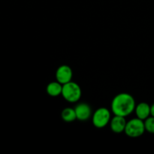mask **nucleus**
<instances>
[{"label":"nucleus","instance_id":"7ed1b4c3","mask_svg":"<svg viewBox=\"0 0 154 154\" xmlns=\"http://www.w3.org/2000/svg\"><path fill=\"white\" fill-rule=\"evenodd\" d=\"M144 122L139 118H134L126 123L125 133L130 138H138L145 132Z\"/></svg>","mask_w":154,"mask_h":154},{"label":"nucleus","instance_id":"6e6552de","mask_svg":"<svg viewBox=\"0 0 154 154\" xmlns=\"http://www.w3.org/2000/svg\"><path fill=\"white\" fill-rule=\"evenodd\" d=\"M135 111L138 118L145 120L150 115V106L146 102H141L135 106Z\"/></svg>","mask_w":154,"mask_h":154},{"label":"nucleus","instance_id":"0eeeda50","mask_svg":"<svg viewBox=\"0 0 154 154\" xmlns=\"http://www.w3.org/2000/svg\"><path fill=\"white\" fill-rule=\"evenodd\" d=\"M126 120L124 117L118 115H114L110 121V127L112 132L115 133H121L124 132L126 126Z\"/></svg>","mask_w":154,"mask_h":154},{"label":"nucleus","instance_id":"f8f14e48","mask_svg":"<svg viewBox=\"0 0 154 154\" xmlns=\"http://www.w3.org/2000/svg\"><path fill=\"white\" fill-rule=\"evenodd\" d=\"M150 115L154 117V104L150 106Z\"/></svg>","mask_w":154,"mask_h":154},{"label":"nucleus","instance_id":"f03ea898","mask_svg":"<svg viewBox=\"0 0 154 154\" xmlns=\"http://www.w3.org/2000/svg\"><path fill=\"white\" fill-rule=\"evenodd\" d=\"M81 89L77 83L70 81L63 84L62 96L64 99L71 103H75L80 100L81 97Z\"/></svg>","mask_w":154,"mask_h":154},{"label":"nucleus","instance_id":"20e7f679","mask_svg":"<svg viewBox=\"0 0 154 154\" xmlns=\"http://www.w3.org/2000/svg\"><path fill=\"white\" fill-rule=\"evenodd\" d=\"M111 112L106 108H99L93 113L92 123L95 127L102 129L111 121Z\"/></svg>","mask_w":154,"mask_h":154},{"label":"nucleus","instance_id":"39448f33","mask_svg":"<svg viewBox=\"0 0 154 154\" xmlns=\"http://www.w3.org/2000/svg\"><path fill=\"white\" fill-rule=\"evenodd\" d=\"M72 76H73L72 69L67 65H63L60 66L56 72V79L63 85L72 81Z\"/></svg>","mask_w":154,"mask_h":154},{"label":"nucleus","instance_id":"423d86ee","mask_svg":"<svg viewBox=\"0 0 154 154\" xmlns=\"http://www.w3.org/2000/svg\"><path fill=\"white\" fill-rule=\"evenodd\" d=\"M77 119L80 121H87L92 115V108L90 105L85 102L79 103L75 108Z\"/></svg>","mask_w":154,"mask_h":154},{"label":"nucleus","instance_id":"1a4fd4ad","mask_svg":"<svg viewBox=\"0 0 154 154\" xmlns=\"http://www.w3.org/2000/svg\"><path fill=\"white\" fill-rule=\"evenodd\" d=\"M47 93L49 96L52 97H57L60 95H62L63 90V84L58 81H53L47 86Z\"/></svg>","mask_w":154,"mask_h":154},{"label":"nucleus","instance_id":"9b49d317","mask_svg":"<svg viewBox=\"0 0 154 154\" xmlns=\"http://www.w3.org/2000/svg\"><path fill=\"white\" fill-rule=\"evenodd\" d=\"M145 130L150 133L154 134V117H149L144 120Z\"/></svg>","mask_w":154,"mask_h":154},{"label":"nucleus","instance_id":"f257e3e1","mask_svg":"<svg viewBox=\"0 0 154 154\" xmlns=\"http://www.w3.org/2000/svg\"><path fill=\"white\" fill-rule=\"evenodd\" d=\"M111 111L114 115L127 117L134 111L136 105L132 95L126 93H121L115 96L111 102Z\"/></svg>","mask_w":154,"mask_h":154},{"label":"nucleus","instance_id":"9d476101","mask_svg":"<svg viewBox=\"0 0 154 154\" xmlns=\"http://www.w3.org/2000/svg\"><path fill=\"white\" fill-rule=\"evenodd\" d=\"M62 119L66 123H71L75 121L77 119L76 113L75 108H66L63 110L61 113Z\"/></svg>","mask_w":154,"mask_h":154}]
</instances>
